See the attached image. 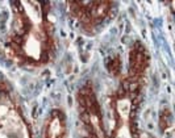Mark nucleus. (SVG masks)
I'll return each instance as SVG.
<instances>
[{"mask_svg":"<svg viewBox=\"0 0 175 138\" xmlns=\"http://www.w3.org/2000/svg\"><path fill=\"white\" fill-rule=\"evenodd\" d=\"M118 66H120V61H118V58H116V59L112 61L109 69H111V71L113 72V74H117V72H118Z\"/></svg>","mask_w":175,"mask_h":138,"instance_id":"nucleus-1","label":"nucleus"}]
</instances>
